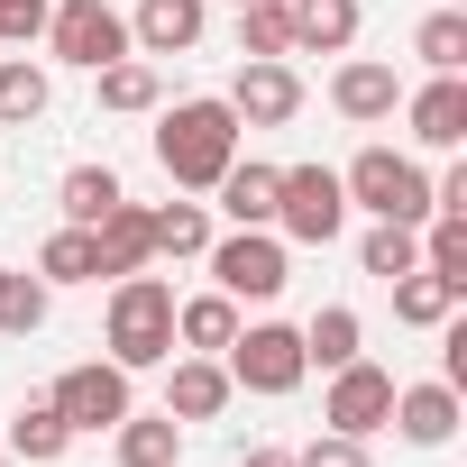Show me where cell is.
<instances>
[{"mask_svg": "<svg viewBox=\"0 0 467 467\" xmlns=\"http://www.w3.org/2000/svg\"><path fill=\"white\" fill-rule=\"evenodd\" d=\"M220 367H229V385H248V394H294L312 376L303 330H285V321H239V339L220 348Z\"/></svg>", "mask_w": 467, "mask_h": 467, "instance_id": "5b68a950", "label": "cell"}, {"mask_svg": "<svg viewBox=\"0 0 467 467\" xmlns=\"http://www.w3.org/2000/svg\"><path fill=\"white\" fill-rule=\"evenodd\" d=\"M458 303H467V294H458L449 275H431V266L394 275V321H403V330H440V321H449Z\"/></svg>", "mask_w": 467, "mask_h": 467, "instance_id": "7402d4cb", "label": "cell"}, {"mask_svg": "<svg viewBox=\"0 0 467 467\" xmlns=\"http://www.w3.org/2000/svg\"><path fill=\"white\" fill-rule=\"evenodd\" d=\"M421 266H431V275H449V285L467 294V220L431 211V239H421Z\"/></svg>", "mask_w": 467, "mask_h": 467, "instance_id": "d6a6232c", "label": "cell"}, {"mask_svg": "<svg viewBox=\"0 0 467 467\" xmlns=\"http://www.w3.org/2000/svg\"><path fill=\"white\" fill-rule=\"evenodd\" d=\"M147 239H156V257H202L211 248V211L202 202H165V211H147Z\"/></svg>", "mask_w": 467, "mask_h": 467, "instance_id": "4316f807", "label": "cell"}, {"mask_svg": "<svg viewBox=\"0 0 467 467\" xmlns=\"http://www.w3.org/2000/svg\"><path fill=\"white\" fill-rule=\"evenodd\" d=\"M330 110H339V119H358V129H376V119H394V110H403V74H394V65H376V56H348V65L330 74Z\"/></svg>", "mask_w": 467, "mask_h": 467, "instance_id": "8fae6325", "label": "cell"}, {"mask_svg": "<svg viewBox=\"0 0 467 467\" xmlns=\"http://www.w3.org/2000/svg\"><path fill=\"white\" fill-rule=\"evenodd\" d=\"M358 339H367V321H358L348 303H321V312L303 321V358H312V367H348V358H367Z\"/></svg>", "mask_w": 467, "mask_h": 467, "instance_id": "cb8c5ba5", "label": "cell"}, {"mask_svg": "<svg viewBox=\"0 0 467 467\" xmlns=\"http://www.w3.org/2000/svg\"><path fill=\"white\" fill-rule=\"evenodd\" d=\"M0 467H10V449H0Z\"/></svg>", "mask_w": 467, "mask_h": 467, "instance_id": "8d00e7d4", "label": "cell"}, {"mask_svg": "<svg viewBox=\"0 0 467 467\" xmlns=\"http://www.w3.org/2000/svg\"><path fill=\"white\" fill-rule=\"evenodd\" d=\"M47 101H56V74H47V65H28V56H0V129H28V119H47Z\"/></svg>", "mask_w": 467, "mask_h": 467, "instance_id": "603a6c76", "label": "cell"}, {"mask_svg": "<svg viewBox=\"0 0 467 467\" xmlns=\"http://www.w3.org/2000/svg\"><path fill=\"white\" fill-rule=\"evenodd\" d=\"M110 449H119V467H174V458H183V421L129 403V412L110 421Z\"/></svg>", "mask_w": 467, "mask_h": 467, "instance_id": "2e32d148", "label": "cell"}, {"mask_svg": "<svg viewBox=\"0 0 467 467\" xmlns=\"http://www.w3.org/2000/svg\"><path fill=\"white\" fill-rule=\"evenodd\" d=\"M239 56H294V0H239Z\"/></svg>", "mask_w": 467, "mask_h": 467, "instance_id": "83f0119b", "label": "cell"}, {"mask_svg": "<svg viewBox=\"0 0 467 467\" xmlns=\"http://www.w3.org/2000/svg\"><path fill=\"white\" fill-rule=\"evenodd\" d=\"M403 119H412V138L421 147H467V74H431L421 92H403Z\"/></svg>", "mask_w": 467, "mask_h": 467, "instance_id": "7c38bea8", "label": "cell"}, {"mask_svg": "<svg viewBox=\"0 0 467 467\" xmlns=\"http://www.w3.org/2000/svg\"><path fill=\"white\" fill-rule=\"evenodd\" d=\"M358 266H367L376 285H394V275H412V266H421V229H403V220H376L367 239H358Z\"/></svg>", "mask_w": 467, "mask_h": 467, "instance_id": "484cf974", "label": "cell"}, {"mask_svg": "<svg viewBox=\"0 0 467 467\" xmlns=\"http://www.w3.org/2000/svg\"><path fill=\"white\" fill-rule=\"evenodd\" d=\"M358 0H294V56H348L358 47Z\"/></svg>", "mask_w": 467, "mask_h": 467, "instance_id": "d6986e66", "label": "cell"}, {"mask_svg": "<svg viewBox=\"0 0 467 467\" xmlns=\"http://www.w3.org/2000/svg\"><path fill=\"white\" fill-rule=\"evenodd\" d=\"M211 192H220L229 229H275V165H257V156H229V174H220Z\"/></svg>", "mask_w": 467, "mask_h": 467, "instance_id": "e0dca14e", "label": "cell"}, {"mask_svg": "<svg viewBox=\"0 0 467 467\" xmlns=\"http://www.w3.org/2000/svg\"><path fill=\"white\" fill-rule=\"evenodd\" d=\"M294 467H367V440H348V431H321L312 449H294Z\"/></svg>", "mask_w": 467, "mask_h": 467, "instance_id": "e575fe53", "label": "cell"}, {"mask_svg": "<svg viewBox=\"0 0 467 467\" xmlns=\"http://www.w3.org/2000/svg\"><path fill=\"white\" fill-rule=\"evenodd\" d=\"M92 248H101V275L156 266V239H147V211H138V202H110V211L92 220Z\"/></svg>", "mask_w": 467, "mask_h": 467, "instance_id": "ac0fdd59", "label": "cell"}, {"mask_svg": "<svg viewBox=\"0 0 467 467\" xmlns=\"http://www.w3.org/2000/svg\"><path fill=\"white\" fill-rule=\"evenodd\" d=\"M412 56H421L431 74H467V10H431V19L412 28Z\"/></svg>", "mask_w": 467, "mask_h": 467, "instance_id": "f1b7e54d", "label": "cell"}, {"mask_svg": "<svg viewBox=\"0 0 467 467\" xmlns=\"http://www.w3.org/2000/svg\"><path fill=\"white\" fill-rule=\"evenodd\" d=\"M385 412H394V376H385L376 358H348V367H330V394H321V421H330V431H348V440H376V431H385Z\"/></svg>", "mask_w": 467, "mask_h": 467, "instance_id": "ba28073f", "label": "cell"}, {"mask_svg": "<svg viewBox=\"0 0 467 467\" xmlns=\"http://www.w3.org/2000/svg\"><path fill=\"white\" fill-rule=\"evenodd\" d=\"M0 330H10V339L47 330V285H37V275H19V266H0Z\"/></svg>", "mask_w": 467, "mask_h": 467, "instance_id": "1f68e13d", "label": "cell"}, {"mask_svg": "<svg viewBox=\"0 0 467 467\" xmlns=\"http://www.w3.org/2000/svg\"><path fill=\"white\" fill-rule=\"evenodd\" d=\"M56 202H65V220H74V229H92V220H101L110 202H129V192H119V174H110V165H74V174L56 183Z\"/></svg>", "mask_w": 467, "mask_h": 467, "instance_id": "4dcf8cb0", "label": "cell"}, {"mask_svg": "<svg viewBox=\"0 0 467 467\" xmlns=\"http://www.w3.org/2000/svg\"><path fill=\"white\" fill-rule=\"evenodd\" d=\"M348 229L339 165H275V239L285 248H330Z\"/></svg>", "mask_w": 467, "mask_h": 467, "instance_id": "277c9868", "label": "cell"}, {"mask_svg": "<svg viewBox=\"0 0 467 467\" xmlns=\"http://www.w3.org/2000/svg\"><path fill=\"white\" fill-rule=\"evenodd\" d=\"M339 192H348V211H367V220H403V229L431 220V174H421L412 156H394V147H358L348 174H339Z\"/></svg>", "mask_w": 467, "mask_h": 467, "instance_id": "3957f363", "label": "cell"}, {"mask_svg": "<svg viewBox=\"0 0 467 467\" xmlns=\"http://www.w3.org/2000/svg\"><path fill=\"white\" fill-rule=\"evenodd\" d=\"M47 47H56V65H74V74H101V65L138 56V47H129V19L110 10V0H56V10H47Z\"/></svg>", "mask_w": 467, "mask_h": 467, "instance_id": "8992f818", "label": "cell"}, {"mask_svg": "<svg viewBox=\"0 0 467 467\" xmlns=\"http://www.w3.org/2000/svg\"><path fill=\"white\" fill-rule=\"evenodd\" d=\"M10 458H28V467H56L65 449H74V431H65V412L56 403H19L10 412V440H0Z\"/></svg>", "mask_w": 467, "mask_h": 467, "instance_id": "44dd1931", "label": "cell"}, {"mask_svg": "<svg viewBox=\"0 0 467 467\" xmlns=\"http://www.w3.org/2000/svg\"><path fill=\"white\" fill-rule=\"evenodd\" d=\"M92 275H101V248H92V229H74V220H65L56 239L37 248V285L56 294V285H92Z\"/></svg>", "mask_w": 467, "mask_h": 467, "instance_id": "d4e9b609", "label": "cell"}, {"mask_svg": "<svg viewBox=\"0 0 467 467\" xmlns=\"http://www.w3.org/2000/svg\"><path fill=\"white\" fill-rule=\"evenodd\" d=\"M47 403L65 412V431H74V440H83V431H110V421L129 412V367H110V358H92V367H65Z\"/></svg>", "mask_w": 467, "mask_h": 467, "instance_id": "9c48e42d", "label": "cell"}, {"mask_svg": "<svg viewBox=\"0 0 467 467\" xmlns=\"http://www.w3.org/2000/svg\"><path fill=\"white\" fill-rule=\"evenodd\" d=\"M174 339H183L192 358H220L229 339H239V303H229L220 285H211V294H192V303H174Z\"/></svg>", "mask_w": 467, "mask_h": 467, "instance_id": "ffe728a7", "label": "cell"}, {"mask_svg": "<svg viewBox=\"0 0 467 467\" xmlns=\"http://www.w3.org/2000/svg\"><path fill=\"white\" fill-rule=\"evenodd\" d=\"M229 156H239V110H229L220 92H192L156 119V165L183 183V192H211L229 174Z\"/></svg>", "mask_w": 467, "mask_h": 467, "instance_id": "6da1fadb", "label": "cell"}, {"mask_svg": "<svg viewBox=\"0 0 467 467\" xmlns=\"http://www.w3.org/2000/svg\"><path fill=\"white\" fill-rule=\"evenodd\" d=\"M47 37V0H0V47H37Z\"/></svg>", "mask_w": 467, "mask_h": 467, "instance_id": "836d02e7", "label": "cell"}, {"mask_svg": "<svg viewBox=\"0 0 467 467\" xmlns=\"http://www.w3.org/2000/svg\"><path fill=\"white\" fill-rule=\"evenodd\" d=\"M92 83H101V110H156V101H165V83H156L147 56H119V65H101Z\"/></svg>", "mask_w": 467, "mask_h": 467, "instance_id": "f546056e", "label": "cell"}, {"mask_svg": "<svg viewBox=\"0 0 467 467\" xmlns=\"http://www.w3.org/2000/svg\"><path fill=\"white\" fill-rule=\"evenodd\" d=\"M202 28H211V0H138L129 47H138V56H192Z\"/></svg>", "mask_w": 467, "mask_h": 467, "instance_id": "5bb4252c", "label": "cell"}, {"mask_svg": "<svg viewBox=\"0 0 467 467\" xmlns=\"http://www.w3.org/2000/svg\"><path fill=\"white\" fill-rule=\"evenodd\" d=\"M385 431H403L412 449H449L458 440V385H394V412H385Z\"/></svg>", "mask_w": 467, "mask_h": 467, "instance_id": "4fadbf2b", "label": "cell"}, {"mask_svg": "<svg viewBox=\"0 0 467 467\" xmlns=\"http://www.w3.org/2000/svg\"><path fill=\"white\" fill-rule=\"evenodd\" d=\"M239 467H294V449H248Z\"/></svg>", "mask_w": 467, "mask_h": 467, "instance_id": "d590c367", "label": "cell"}, {"mask_svg": "<svg viewBox=\"0 0 467 467\" xmlns=\"http://www.w3.org/2000/svg\"><path fill=\"white\" fill-rule=\"evenodd\" d=\"M101 348H110V367H129V376H147V367H165L174 358V285L165 275H119L110 285V312H101Z\"/></svg>", "mask_w": 467, "mask_h": 467, "instance_id": "7a4b0ae2", "label": "cell"}, {"mask_svg": "<svg viewBox=\"0 0 467 467\" xmlns=\"http://www.w3.org/2000/svg\"><path fill=\"white\" fill-rule=\"evenodd\" d=\"M220 101L239 110V129H285V119L303 110V74H294L285 56H248V65H239V83H229Z\"/></svg>", "mask_w": 467, "mask_h": 467, "instance_id": "30bf717a", "label": "cell"}, {"mask_svg": "<svg viewBox=\"0 0 467 467\" xmlns=\"http://www.w3.org/2000/svg\"><path fill=\"white\" fill-rule=\"evenodd\" d=\"M229 394H239V385H229V367H220V358H192V348H183L174 376H165V412H174V421H220Z\"/></svg>", "mask_w": 467, "mask_h": 467, "instance_id": "9a60e30c", "label": "cell"}, {"mask_svg": "<svg viewBox=\"0 0 467 467\" xmlns=\"http://www.w3.org/2000/svg\"><path fill=\"white\" fill-rule=\"evenodd\" d=\"M202 257H211V275H220L229 303H275L285 294V239H275V229H229V239H211Z\"/></svg>", "mask_w": 467, "mask_h": 467, "instance_id": "52a82bcc", "label": "cell"}]
</instances>
